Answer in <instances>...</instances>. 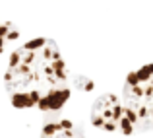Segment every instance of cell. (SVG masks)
<instances>
[{
  "label": "cell",
  "instance_id": "6da1fadb",
  "mask_svg": "<svg viewBox=\"0 0 153 138\" xmlns=\"http://www.w3.org/2000/svg\"><path fill=\"white\" fill-rule=\"evenodd\" d=\"M4 82L18 109L58 111L70 99L68 68L52 39L39 37L16 49Z\"/></svg>",
  "mask_w": 153,
  "mask_h": 138
},
{
  "label": "cell",
  "instance_id": "7a4b0ae2",
  "mask_svg": "<svg viewBox=\"0 0 153 138\" xmlns=\"http://www.w3.org/2000/svg\"><path fill=\"white\" fill-rule=\"evenodd\" d=\"M118 99L122 109L118 132L130 136L153 128V64L130 72Z\"/></svg>",
  "mask_w": 153,
  "mask_h": 138
},
{
  "label": "cell",
  "instance_id": "3957f363",
  "mask_svg": "<svg viewBox=\"0 0 153 138\" xmlns=\"http://www.w3.org/2000/svg\"><path fill=\"white\" fill-rule=\"evenodd\" d=\"M120 119H122V109L120 99L114 93H105L101 95L91 107V123L97 128L107 132H118Z\"/></svg>",
  "mask_w": 153,
  "mask_h": 138
},
{
  "label": "cell",
  "instance_id": "277c9868",
  "mask_svg": "<svg viewBox=\"0 0 153 138\" xmlns=\"http://www.w3.org/2000/svg\"><path fill=\"white\" fill-rule=\"evenodd\" d=\"M41 138H85V136L78 124H74L68 119H60L47 123L41 130Z\"/></svg>",
  "mask_w": 153,
  "mask_h": 138
},
{
  "label": "cell",
  "instance_id": "5b68a950",
  "mask_svg": "<svg viewBox=\"0 0 153 138\" xmlns=\"http://www.w3.org/2000/svg\"><path fill=\"white\" fill-rule=\"evenodd\" d=\"M19 35L18 27L10 22H0V52H4V49L10 45L12 41H16Z\"/></svg>",
  "mask_w": 153,
  "mask_h": 138
},
{
  "label": "cell",
  "instance_id": "8992f818",
  "mask_svg": "<svg viewBox=\"0 0 153 138\" xmlns=\"http://www.w3.org/2000/svg\"><path fill=\"white\" fill-rule=\"evenodd\" d=\"M76 84L79 86V90H91V88H93V82L85 80L83 76H78V78H76Z\"/></svg>",
  "mask_w": 153,
  "mask_h": 138
}]
</instances>
